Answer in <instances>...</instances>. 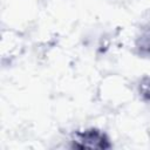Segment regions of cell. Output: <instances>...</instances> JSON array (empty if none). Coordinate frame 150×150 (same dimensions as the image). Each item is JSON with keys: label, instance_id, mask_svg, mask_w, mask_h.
Masks as SVG:
<instances>
[{"label": "cell", "instance_id": "obj_1", "mask_svg": "<svg viewBox=\"0 0 150 150\" xmlns=\"http://www.w3.org/2000/svg\"><path fill=\"white\" fill-rule=\"evenodd\" d=\"M112 146L108 135L97 128H87L76 130L71 135V148L76 149H97L105 150Z\"/></svg>", "mask_w": 150, "mask_h": 150}, {"label": "cell", "instance_id": "obj_2", "mask_svg": "<svg viewBox=\"0 0 150 150\" xmlns=\"http://www.w3.org/2000/svg\"><path fill=\"white\" fill-rule=\"evenodd\" d=\"M136 53L142 57H150V25L143 27L135 40Z\"/></svg>", "mask_w": 150, "mask_h": 150}, {"label": "cell", "instance_id": "obj_3", "mask_svg": "<svg viewBox=\"0 0 150 150\" xmlns=\"http://www.w3.org/2000/svg\"><path fill=\"white\" fill-rule=\"evenodd\" d=\"M138 94L142 101L150 102V77L145 76L138 84Z\"/></svg>", "mask_w": 150, "mask_h": 150}]
</instances>
